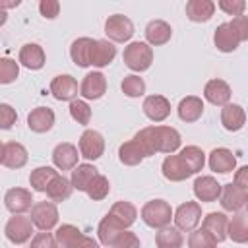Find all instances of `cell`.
I'll return each instance as SVG.
<instances>
[{"mask_svg":"<svg viewBox=\"0 0 248 248\" xmlns=\"http://www.w3.org/2000/svg\"><path fill=\"white\" fill-rule=\"evenodd\" d=\"M93 45H95V39H89V37H79L72 43L70 46V56L74 60L76 66L79 68H87L91 66V56H93Z\"/></svg>","mask_w":248,"mask_h":248,"instance_id":"obj_18","label":"cell"},{"mask_svg":"<svg viewBox=\"0 0 248 248\" xmlns=\"http://www.w3.org/2000/svg\"><path fill=\"white\" fill-rule=\"evenodd\" d=\"M227 227H229V219L225 213H219V211H211L203 217V225L202 229L207 231L215 242H223L227 238Z\"/></svg>","mask_w":248,"mask_h":248,"instance_id":"obj_23","label":"cell"},{"mask_svg":"<svg viewBox=\"0 0 248 248\" xmlns=\"http://www.w3.org/2000/svg\"><path fill=\"white\" fill-rule=\"evenodd\" d=\"M108 215H112L124 229H128V227H132L134 223H136V217H138V209L134 207V203H130V202H124V200H120V202H116L112 207H110V211H108Z\"/></svg>","mask_w":248,"mask_h":248,"instance_id":"obj_35","label":"cell"},{"mask_svg":"<svg viewBox=\"0 0 248 248\" xmlns=\"http://www.w3.org/2000/svg\"><path fill=\"white\" fill-rule=\"evenodd\" d=\"M155 242H157V248H182V234H180V229H174V227H163L157 236H155Z\"/></svg>","mask_w":248,"mask_h":248,"instance_id":"obj_38","label":"cell"},{"mask_svg":"<svg viewBox=\"0 0 248 248\" xmlns=\"http://www.w3.org/2000/svg\"><path fill=\"white\" fill-rule=\"evenodd\" d=\"M134 140H138L147 155H155V153H174L180 147V134L172 128V126H147L141 128Z\"/></svg>","mask_w":248,"mask_h":248,"instance_id":"obj_1","label":"cell"},{"mask_svg":"<svg viewBox=\"0 0 248 248\" xmlns=\"http://www.w3.org/2000/svg\"><path fill=\"white\" fill-rule=\"evenodd\" d=\"M213 12H215V4L211 0H190L186 4V16L190 21H196V23L209 21Z\"/></svg>","mask_w":248,"mask_h":248,"instance_id":"obj_30","label":"cell"},{"mask_svg":"<svg viewBox=\"0 0 248 248\" xmlns=\"http://www.w3.org/2000/svg\"><path fill=\"white\" fill-rule=\"evenodd\" d=\"M99 172H97V169L93 167V165H89V163H81V165H78L74 170H72V186L76 188V190H79V192H87V188H89V184L95 180V176H97Z\"/></svg>","mask_w":248,"mask_h":248,"instance_id":"obj_34","label":"cell"},{"mask_svg":"<svg viewBox=\"0 0 248 248\" xmlns=\"http://www.w3.org/2000/svg\"><path fill=\"white\" fill-rule=\"evenodd\" d=\"M4 232H6V238L14 244H23L31 238V232H33V221L31 217H25V215H14L6 227H4Z\"/></svg>","mask_w":248,"mask_h":248,"instance_id":"obj_7","label":"cell"},{"mask_svg":"<svg viewBox=\"0 0 248 248\" xmlns=\"http://www.w3.org/2000/svg\"><path fill=\"white\" fill-rule=\"evenodd\" d=\"M19 62L29 70H41L45 66V50L37 43H27L19 48Z\"/></svg>","mask_w":248,"mask_h":248,"instance_id":"obj_28","label":"cell"},{"mask_svg":"<svg viewBox=\"0 0 248 248\" xmlns=\"http://www.w3.org/2000/svg\"><path fill=\"white\" fill-rule=\"evenodd\" d=\"M56 176H58V172L52 167H37L29 174V184L35 192H46V188L50 186V182Z\"/></svg>","mask_w":248,"mask_h":248,"instance_id":"obj_36","label":"cell"},{"mask_svg":"<svg viewBox=\"0 0 248 248\" xmlns=\"http://www.w3.org/2000/svg\"><path fill=\"white\" fill-rule=\"evenodd\" d=\"M39 12H41L43 17L54 19V17L58 16V12H60V2H58V0H41Z\"/></svg>","mask_w":248,"mask_h":248,"instance_id":"obj_50","label":"cell"},{"mask_svg":"<svg viewBox=\"0 0 248 248\" xmlns=\"http://www.w3.org/2000/svg\"><path fill=\"white\" fill-rule=\"evenodd\" d=\"M54 124V112L48 107H37L27 114V126L29 130L37 132V134H45L52 128Z\"/></svg>","mask_w":248,"mask_h":248,"instance_id":"obj_20","label":"cell"},{"mask_svg":"<svg viewBox=\"0 0 248 248\" xmlns=\"http://www.w3.org/2000/svg\"><path fill=\"white\" fill-rule=\"evenodd\" d=\"M78 147L74 143H58L52 151V163L56 165V169L60 170H70V169H76L78 165Z\"/></svg>","mask_w":248,"mask_h":248,"instance_id":"obj_17","label":"cell"},{"mask_svg":"<svg viewBox=\"0 0 248 248\" xmlns=\"http://www.w3.org/2000/svg\"><path fill=\"white\" fill-rule=\"evenodd\" d=\"M0 161L8 169H21L27 163V149L17 141H6L2 145Z\"/></svg>","mask_w":248,"mask_h":248,"instance_id":"obj_15","label":"cell"},{"mask_svg":"<svg viewBox=\"0 0 248 248\" xmlns=\"http://www.w3.org/2000/svg\"><path fill=\"white\" fill-rule=\"evenodd\" d=\"M141 108H143L145 116L149 120H153V122H163L170 114V103L163 95H149V97H145Z\"/></svg>","mask_w":248,"mask_h":248,"instance_id":"obj_13","label":"cell"},{"mask_svg":"<svg viewBox=\"0 0 248 248\" xmlns=\"http://www.w3.org/2000/svg\"><path fill=\"white\" fill-rule=\"evenodd\" d=\"M244 207H246V209H248V196H246V203H244Z\"/></svg>","mask_w":248,"mask_h":248,"instance_id":"obj_52","label":"cell"},{"mask_svg":"<svg viewBox=\"0 0 248 248\" xmlns=\"http://www.w3.org/2000/svg\"><path fill=\"white\" fill-rule=\"evenodd\" d=\"M107 91V79L101 72H89L83 81H81V87H79V93L83 95V99H101Z\"/></svg>","mask_w":248,"mask_h":248,"instance_id":"obj_16","label":"cell"},{"mask_svg":"<svg viewBox=\"0 0 248 248\" xmlns=\"http://www.w3.org/2000/svg\"><path fill=\"white\" fill-rule=\"evenodd\" d=\"M203 97L217 107H225L231 101V87L223 79H209L203 87Z\"/></svg>","mask_w":248,"mask_h":248,"instance_id":"obj_19","label":"cell"},{"mask_svg":"<svg viewBox=\"0 0 248 248\" xmlns=\"http://www.w3.org/2000/svg\"><path fill=\"white\" fill-rule=\"evenodd\" d=\"M219 8L229 16H242V12L246 10V2L244 0H219Z\"/></svg>","mask_w":248,"mask_h":248,"instance_id":"obj_47","label":"cell"},{"mask_svg":"<svg viewBox=\"0 0 248 248\" xmlns=\"http://www.w3.org/2000/svg\"><path fill=\"white\" fill-rule=\"evenodd\" d=\"M180 155H182V159L186 161V165L190 167L192 174L200 172V170L203 169V165H205V153H203L198 145H186V147L180 151Z\"/></svg>","mask_w":248,"mask_h":248,"instance_id":"obj_39","label":"cell"},{"mask_svg":"<svg viewBox=\"0 0 248 248\" xmlns=\"http://www.w3.org/2000/svg\"><path fill=\"white\" fill-rule=\"evenodd\" d=\"M29 248H58V242H56V236H52L48 231H43L31 238Z\"/></svg>","mask_w":248,"mask_h":248,"instance_id":"obj_45","label":"cell"},{"mask_svg":"<svg viewBox=\"0 0 248 248\" xmlns=\"http://www.w3.org/2000/svg\"><path fill=\"white\" fill-rule=\"evenodd\" d=\"M174 223L180 231H194L196 225L202 221V205L198 202H184L174 211Z\"/></svg>","mask_w":248,"mask_h":248,"instance_id":"obj_8","label":"cell"},{"mask_svg":"<svg viewBox=\"0 0 248 248\" xmlns=\"http://www.w3.org/2000/svg\"><path fill=\"white\" fill-rule=\"evenodd\" d=\"M105 33L114 43H126L134 35V23L126 16L114 14V16H108V19L105 21Z\"/></svg>","mask_w":248,"mask_h":248,"instance_id":"obj_5","label":"cell"},{"mask_svg":"<svg viewBox=\"0 0 248 248\" xmlns=\"http://www.w3.org/2000/svg\"><path fill=\"white\" fill-rule=\"evenodd\" d=\"M72 190H74L72 180H68V178H64V176L58 174V176L50 182V186L46 188V196H48L52 202H64V200H68V198L72 196Z\"/></svg>","mask_w":248,"mask_h":248,"instance_id":"obj_37","label":"cell"},{"mask_svg":"<svg viewBox=\"0 0 248 248\" xmlns=\"http://www.w3.org/2000/svg\"><path fill=\"white\" fill-rule=\"evenodd\" d=\"M124 64L134 70V72H143L151 66L153 62V50L147 43H141V41H134L130 43L126 48H124Z\"/></svg>","mask_w":248,"mask_h":248,"instance_id":"obj_3","label":"cell"},{"mask_svg":"<svg viewBox=\"0 0 248 248\" xmlns=\"http://www.w3.org/2000/svg\"><path fill=\"white\" fill-rule=\"evenodd\" d=\"M244 122H246V112H244V108L240 105L229 103V105L223 107V110H221V124H223L225 130L238 132L244 126Z\"/></svg>","mask_w":248,"mask_h":248,"instance_id":"obj_24","label":"cell"},{"mask_svg":"<svg viewBox=\"0 0 248 248\" xmlns=\"http://www.w3.org/2000/svg\"><path fill=\"white\" fill-rule=\"evenodd\" d=\"M161 169H163V176L170 182H180V180H186L188 176H192V170H190V167L186 165V161L182 159L180 153L165 157Z\"/></svg>","mask_w":248,"mask_h":248,"instance_id":"obj_11","label":"cell"},{"mask_svg":"<svg viewBox=\"0 0 248 248\" xmlns=\"http://www.w3.org/2000/svg\"><path fill=\"white\" fill-rule=\"evenodd\" d=\"M172 207L165 200H151L141 207V219L151 229H163L170 223Z\"/></svg>","mask_w":248,"mask_h":248,"instance_id":"obj_2","label":"cell"},{"mask_svg":"<svg viewBox=\"0 0 248 248\" xmlns=\"http://www.w3.org/2000/svg\"><path fill=\"white\" fill-rule=\"evenodd\" d=\"M176 110L182 122H196L203 114V101L196 95H188L178 103Z\"/></svg>","mask_w":248,"mask_h":248,"instance_id":"obj_29","label":"cell"},{"mask_svg":"<svg viewBox=\"0 0 248 248\" xmlns=\"http://www.w3.org/2000/svg\"><path fill=\"white\" fill-rule=\"evenodd\" d=\"M234 184L240 186V188H244V190H248V165L240 167L234 172Z\"/></svg>","mask_w":248,"mask_h":248,"instance_id":"obj_51","label":"cell"},{"mask_svg":"<svg viewBox=\"0 0 248 248\" xmlns=\"http://www.w3.org/2000/svg\"><path fill=\"white\" fill-rule=\"evenodd\" d=\"M19 76V66L12 58L0 60V83H12Z\"/></svg>","mask_w":248,"mask_h":248,"instance_id":"obj_44","label":"cell"},{"mask_svg":"<svg viewBox=\"0 0 248 248\" xmlns=\"http://www.w3.org/2000/svg\"><path fill=\"white\" fill-rule=\"evenodd\" d=\"M147 155L145 147L138 141V140H130V141H124L118 149V159L122 165H128V167H134V165H140Z\"/></svg>","mask_w":248,"mask_h":248,"instance_id":"obj_25","label":"cell"},{"mask_svg":"<svg viewBox=\"0 0 248 248\" xmlns=\"http://www.w3.org/2000/svg\"><path fill=\"white\" fill-rule=\"evenodd\" d=\"M246 196L248 192L240 186H236L234 182H229L223 186V192H221V205L223 209L227 211H238L244 203H246Z\"/></svg>","mask_w":248,"mask_h":248,"instance_id":"obj_22","label":"cell"},{"mask_svg":"<svg viewBox=\"0 0 248 248\" xmlns=\"http://www.w3.org/2000/svg\"><path fill=\"white\" fill-rule=\"evenodd\" d=\"M213 43H215L217 50H221V52H232V50H236L240 39L236 37V33L231 27V23H221V25H217V29L213 33Z\"/></svg>","mask_w":248,"mask_h":248,"instance_id":"obj_26","label":"cell"},{"mask_svg":"<svg viewBox=\"0 0 248 248\" xmlns=\"http://www.w3.org/2000/svg\"><path fill=\"white\" fill-rule=\"evenodd\" d=\"M120 87H122L124 95H128V97H141L145 93V81L140 76H134V74L132 76H126L122 79Z\"/></svg>","mask_w":248,"mask_h":248,"instance_id":"obj_41","label":"cell"},{"mask_svg":"<svg viewBox=\"0 0 248 248\" xmlns=\"http://www.w3.org/2000/svg\"><path fill=\"white\" fill-rule=\"evenodd\" d=\"M122 231H126L112 215H105L103 217V221L99 223V229H97V234H99V240H101V244H105L107 248H110L112 246V242L118 238V234L122 232Z\"/></svg>","mask_w":248,"mask_h":248,"instance_id":"obj_31","label":"cell"},{"mask_svg":"<svg viewBox=\"0 0 248 248\" xmlns=\"http://www.w3.org/2000/svg\"><path fill=\"white\" fill-rule=\"evenodd\" d=\"M215 246H217L215 238L203 229L192 231L188 236V248H215Z\"/></svg>","mask_w":248,"mask_h":248,"instance_id":"obj_42","label":"cell"},{"mask_svg":"<svg viewBox=\"0 0 248 248\" xmlns=\"http://www.w3.org/2000/svg\"><path fill=\"white\" fill-rule=\"evenodd\" d=\"M4 203H6V209L8 211H12L14 215H21L27 209H31L33 196L25 188H10L4 194Z\"/></svg>","mask_w":248,"mask_h":248,"instance_id":"obj_10","label":"cell"},{"mask_svg":"<svg viewBox=\"0 0 248 248\" xmlns=\"http://www.w3.org/2000/svg\"><path fill=\"white\" fill-rule=\"evenodd\" d=\"M116 56V46L105 39H95V45H93V56H91V66H97V68H103V66H108Z\"/></svg>","mask_w":248,"mask_h":248,"instance_id":"obj_32","label":"cell"},{"mask_svg":"<svg viewBox=\"0 0 248 248\" xmlns=\"http://www.w3.org/2000/svg\"><path fill=\"white\" fill-rule=\"evenodd\" d=\"M170 35H172V27L167 21H163V19H153L145 27V39L153 46H159V45L169 43L170 41Z\"/></svg>","mask_w":248,"mask_h":248,"instance_id":"obj_27","label":"cell"},{"mask_svg":"<svg viewBox=\"0 0 248 248\" xmlns=\"http://www.w3.org/2000/svg\"><path fill=\"white\" fill-rule=\"evenodd\" d=\"M16 120H17L16 110H14L8 103H2V105H0V126H2L4 130H8V128H12V126L16 124Z\"/></svg>","mask_w":248,"mask_h":248,"instance_id":"obj_48","label":"cell"},{"mask_svg":"<svg viewBox=\"0 0 248 248\" xmlns=\"http://www.w3.org/2000/svg\"><path fill=\"white\" fill-rule=\"evenodd\" d=\"M56 242L58 248H99L97 240L91 236H85L78 227L74 225H62L56 231Z\"/></svg>","mask_w":248,"mask_h":248,"instance_id":"obj_4","label":"cell"},{"mask_svg":"<svg viewBox=\"0 0 248 248\" xmlns=\"http://www.w3.org/2000/svg\"><path fill=\"white\" fill-rule=\"evenodd\" d=\"M234 167H236V157L232 155L231 149H227V147H215L209 153V169L211 170L221 172V174H227V172H232Z\"/></svg>","mask_w":248,"mask_h":248,"instance_id":"obj_21","label":"cell"},{"mask_svg":"<svg viewBox=\"0 0 248 248\" xmlns=\"http://www.w3.org/2000/svg\"><path fill=\"white\" fill-rule=\"evenodd\" d=\"M50 93L56 101H76L78 95V81L70 74L56 76L50 81Z\"/></svg>","mask_w":248,"mask_h":248,"instance_id":"obj_12","label":"cell"},{"mask_svg":"<svg viewBox=\"0 0 248 248\" xmlns=\"http://www.w3.org/2000/svg\"><path fill=\"white\" fill-rule=\"evenodd\" d=\"M105 151V140L97 130H85L79 138V153L81 157L95 161L103 155Z\"/></svg>","mask_w":248,"mask_h":248,"instance_id":"obj_9","label":"cell"},{"mask_svg":"<svg viewBox=\"0 0 248 248\" xmlns=\"http://www.w3.org/2000/svg\"><path fill=\"white\" fill-rule=\"evenodd\" d=\"M31 221L41 231H50L58 223V209L52 202H37L31 207Z\"/></svg>","mask_w":248,"mask_h":248,"instance_id":"obj_6","label":"cell"},{"mask_svg":"<svg viewBox=\"0 0 248 248\" xmlns=\"http://www.w3.org/2000/svg\"><path fill=\"white\" fill-rule=\"evenodd\" d=\"M227 236L238 244L248 242V213H234L229 219Z\"/></svg>","mask_w":248,"mask_h":248,"instance_id":"obj_33","label":"cell"},{"mask_svg":"<svg viewBox=\"0 0 248 248\" xmlns=\"http://www.w3.org/2000/svg\"><path fill=\"white\" fill-rule=\"evenodd\" d=\"M223 186L213 176H198L194 180V196L200 202H215L221 198Z\"/></svg>","mask_w":248,"mask_h":248,"instance_id":"obj_14","label":"cell"},{"mask_svg":"<svg viewBox=\"0 0 248 248\" xmlns=\"http://www.w3.org/2000/svg\"><path fill=\"white\" fill-rule=\"evenodd\" d=\"M70 116L78 122V124H89V120H91V108H89V105L85 103V101H79V99H76V101H72L70 103Z\"/></svg>","mask_w":248,"mask_h":248,"instance_id":"obj_43","label":"cell"},{"mask_svg":"<svg viewBox=\"0 0 248 248\" xmlns=\"http://www.w3.org/2000/svg\"><path fill=\"white\" fill-rule=\"evenodd\" d=\"M229 23H231V27L234 29L236 37L240 39V43H242V41H248V16H236V17H232V21H229Z\"/></svg>","mask_w":248,"mask_h":248,"instance_id":"obj_49","label":"cell"},{"mask_svg":"<svg viewBox=\"0 0 248 248\" xmlns=\"http://www.w3.org/2000/svg\"><path fill=\"white\" fill-rule=\"evenodd\" d=\"M108 192H110V184H108V178L103 176V174H97L95 180H93V182L89 184V188H87V196H89L93 202L105 200V198L108 196Z\"/></svg>","mask_w":248,"mask_h":248,"instance_id":"obj_40","label":"cell"},{"mask_svg":"<svg viewBox=\"0 0 248 248\" xmlns=\"http://www.w3.org/2000/svg\"><path fill=\"white\" fill-rule=\"evenodd\" d=\"M110 248H140V238L130 231H122Z\"/></svg>","mask_w":248,"mask_h":248,"instance_id":"obj_46","label":"cell"}]
</instances>
